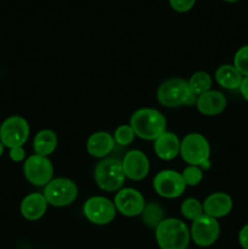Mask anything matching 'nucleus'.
Listing matches in <instances>:
<instances>
[{"label": "nucleus", "mask_w": 248, "mask_h": 249, "mask_svg": "<svg viewBox=\"0 0 248 249\" xmlns=\"http://www.w3.org/2000/svg\"><path fill=\"white\" fill-rule=\"evenodd\" d=\"M180 143L181 140L177 134L172 131H164L153 141V151L156 156L163 160H172L180 155Z\"/></svg>", "instance_id": "obj_16"}, {"label": "nucleus", "mask_w": 248, "mask_h": 249, "mask_svg": "<svg viewBox=\"0 0 248 249\" xmlns=\"http://www.w3.org/2000/svg\"><path fill=\"white\" fill-rule=\"evenodd\" d=\"M4 150H5L4 145H2V143H1V141H0V158H1L2 153H4Z\"/></svg>", "instance_id": "obj_31"}, {"label": "nucleus", "mask_w": 248, "mask_h": 249, "mask_svg": "<svg viewBox=\"0 0 248 249\" xmlns=\"http://www.w3.org/2000/svg\"><path fill=\"white\" fill-rule=\"evenodd\" d=\"M198 97L191 94L187 80L182 78H170L163 82L157 89V100L162 106L173 107L196 105Z\"/></svg>", "instance_id": "obj_3"}, {"label": "nucleus", "mask_w": 248, "mask_h": 249, "mask_svg": "<svg viewBox=\"0 0 248 249\" xmlns=\"http://www.w3.org/2000/svg\"><path fill=\"white\" fill-rule=\"evenodd\" d=\"M220 235V224L216 219L203 215L192 221L190 226V236L192 242L198 247H211L218 241Z\"/></svg>", "instance_id": "obj_11"}, {"label": "nucleus", "mask_w": 248, "mask_h": 249, "mask_svg": "<svg viewBox=\"0 0 248 249\" xmlns=\"http://www.w3.org/2000/svg\"><path fill=\"white\" fill-rule=\"evenodd\" d=\"M113 203L117 213H121L122 215L128 218L141 215L146 206L145 198L141 192L133 187H122L119 191H117Z\"/></svg>", "instance_id": "obj_12"}, {"label": "nucleus", "mask_w": 248, "mask_h": 249, "mask_svg": "<svg viewBox=\"0 0 248 249\" xmlns=\"http://www.w3.org/2000/svg\"><path fill=\"white\" fill-rule=\"evenodd\" d=\"M163 215H164V211L158 203H146L141 213L143 224L151 229H156L162 223Z\"/></svg>", "instance_id": "obj_22"}, {"label": "nucleus", "mask_w": 248, "mask_h": 249, "mask_svg": "<svg viewBox=\"0 0 248 249\" xmlns=\"http://www.w3.org/2000/svg\"><path fill=\"white\" fill-rule=\"evenodd\" d=\"M113 139L117 145L129 146L135 139V133L129 124H123L114 130Z\"/></svg>", "instance_id": "obj_24"}, {"label": "nucleus", "mask_w": 248, "mask_h": 249, "mask_svg": "<svg viewBox=\"0 0 248 249\" xmlns=\"http://www.w3.org/2000/svg\"><path fill=\"white\" fill-rule=\"evenodd\" d=\"M129 125L133 128L135 136L146 141H155L167 131V119L155 108H140L130 117Z\"/></svg>", "instance_id": "obj_1"}, {"label": "nucleus", "mask_w": 248, "mask_h": 249, "mask_svg": "<svg viewBox=\"0 0 248 249\" xmlns=\"http://www.w3.org/2000/svg\"><path fill=\"white\" fill-rule=\"evenodd\" d=\"M238 242L243 249H248V224L242 226L238 232Z\"/></svg>", "instance_id": "obj_29"}, {"label": "nucleus", "mask_w": 248, "mask_h": 249, "mask_svg": "<svg viewBox=\"0 0 248 249\" xmlns=\"http://www.w3.org/2000/svg\"><path fill=\"white\" fill-rule=\"evenodd\" d=\"M48 202L40 192H32L27 195L21 203V214L26 220L36 221L45 215L48 211Z\"/></svg>", "instance_id": "obj_17"}, {"label": "nucleus", "mask_w": 248, "mask_h": 249, "mask_svg": "<svg viewBox=\"0 0 248 249\" xmlns=\"http://www.w3.org/2000/svg\"><path fill=\"white\" fill-rule=\"evenodd\" d=\"M186 187L181 173H177L175 170H162V172H158L153 178V189L156 194L163 198H177L184 194Z\"/></svg>", "instance_id": "obj_10"}, {"label": "nucleus", "mask_w": 248, "mask_h": 249, "mask_svg": "<svg viewBox=\"0 0 248 249\" xmlns=\"http://www.w3.org/2000/svg\"><path fill=\"white\" fill-rule=\"evenodd\" d=\"M29 123L22 116H11L0 125V141L6 148L23 146L29 138Z\"/></svg>", "instance_id": "obj_7"}, {"label": "nucleus", "mask_w": 248, "mask_h": 249, "mask_svg": "<svg viewBox=\"0 0 248 249\" xmlns=\"http://www.w3.org/2000/svg\"><path fill=\"white\" fill-rule=\"evenodd\" d=\"M96 185L107 192L119 191L125 181L122 160L117 157H105L96 164L94 170Z\"/></svg>", "instance_id": "obj_5"}, {"label": "nucleus", "mask_w": 248, "mask_h": 249, "mask_svg": "<svg viewBox=\"0 0 248 249\" xmlns=\"http://www.w3.org/2000/svg\"><path fill=\"white\" fill-rule=\"evenodd\" d=\"M182 216L190 221H195L198 218H201L204 214L203 212V204L198 201L197 198H187L182 202L181 207H180Z\"/></svg>", "instance_id": "obj_23"}, {"label": "nucleus", "mask_w": 248, "mask_h": 249, "mask_svg": "<svg viewBox=\"0 0 248 249\" xmlns=\"http://www.w3.org/2000/svg\"><path fill=\"white\" fill-rule=\"evenodd\" d=\"M124 174L133 181L143 180L150 173V160L145 152L140 150H131L125 153L122 160Z\"/></svg>", "instance_id": "obj_13"}, {"label": "nucleus", "mask_w": 248, "mask_h": 249, "mask_svg": "<svg viewBox=\"0 0 248 249\" xmlns=\"http://www.w3.org/2000/svg\"><path fill=\"white\" fill-rule=\"evenodd\" d=\"M23 174L27 181L33 186H46L53 180V163L48 157L34 153L24 160Z\"/></svg>", "instance_id": "obj_8"}, {"label": "nucleus", "mask_w": 248, "mask_h": 249, "mask_svg": "<svg viewBox=\"0 0 248 249\" xmlns=\"http://www.w3.org/2000/svg\"><path fill=\"white\" fill-rule=\"evenodd\" d=\"M180 156L189 165H196L202 169L211 168V145L206 136L199 133H190L180 143Z\"/></svg>", "instance_id": "obj_4"}, {"label": "nucleus", "mask_w": 248, "mask_h": 249, "mask_svg": "<svg viewBox=\"0 0 248 249\" xmlns=\"http://www.w3.org/2000/svg\"><path fill=\"white\" fill-rule=\"evenodd\" d=\"M187 84H189V89L191 91V94H194L195 96H201L204 92L212 90V77L207 72H196L190 77V79L187 80Z\"/></svg>", "instance_id": "obj_21"}, {"label": "nucleus", "mask_w": 248, "mask_h": 249, "mask_svg": "<svg viewBox=\"0 0 248 249\" xmlns=\"http://www.w3.org/2000/svg\"><path fill=\"white\" fill-rule=\"evenodd\" d=\"M202 204L204 214L216 220L229 215L233 207L232 198L225 192H214L209 195Z\"/></svg>", "instance_id": "obj_14"}, {"label": "nucleus", "mask_w": 248, "mask_h": 249, "mask_svg": "<svg viewBox=\"0 0 248 249\" xmlns=\"http://www.w3.org/2000/svg\"><path fill=\"white\" fill-rule=\"evenodd\" d=\"M83 214L90 223L95 225H107L112 223L117 215L114 203L102 196H94L87 199L83 206Z\"/></svg>", "instance_id": "obj_9"}, {"label": "nucleus", "mask_w": 248, "mask_h": 249, "mask_svg": "<svg viewBox=\"0 0 248 249\" xmlns=\"http://www.w3.org/2000/svg\"><path fill=\"white\" fill-rule=\"evenodd\" d=\"M215 79L216 83L224 89L236 90L240 89L243 75L236 70L233 65H221L215 71Z\"/></svg>", "instance_id": "obj_20"}, {"label": "nucleus", "mask_w": 248, "mask_h": 249, "mask_svg": "<svg viewBox=\"0 0 248 249\" xmlns=\"http://www.w3.org/2000/svg\"><path fill=\"white\" fill-rule=\"evenodd\" d=\"M196 4V0H169V5L177 12H187Z\"/></svg>", "instance_id": "obj_27"}, {"label": "nucleus", "mask_w": 248, "mask_h": 249, "mask_svg": "<svg viewBox=\"0 0 248 249\" xmlns=\"http://www.w3.org/2000/svg\"><path fill=\"white\" fill-rule=\"evenodd\" d=\"M186 186H197L203 180V169L196 165H187L181 173Z\"/></svg>", "instance_id": "obj_25"}, {"label": "nucleus", "mask_w": 248, "mask_h": 249, "mask_svg": "<svg viewBox=\"0 0 248 249\" xmlns=\"http://www.w3.org/2000/svg\"><path fill=\"white\" fill-rule=\"evenodd\" d=\"M224 1H226V2H236V1H238V0H224Z\"/></svg>", "instance_id": "obj_32"}, {"label": "nucleus", "mask_w": 248, "mask_h": 249, "mask_svg": "<svg viewBox=\"0 0 248 249\" xmlns=\"http://www.w3.org/2000/svg\"><path fill=\"white\" fill-rule=\"evenodd\" d=\"M233 66L243 75L248 77V45H243L236 51L233 57Z\"/></svg>", "instance_id": "obj_26"}, {"label": "nucleus", "mask_w": 248, "mask_h": 249, "mask_svg": "<svg viewBox=\"0 0 248 249\" xmlns=\"http://www.w3.org/2000/svg\"><path fill=\"white\" fill-rule=\"evenodd\" d=\"M155 238L160 249H187L191 236L190 228L180 219H163L155 229Z\"/></svg>", "instance_id": "obj_2"}, {"label": "nucleus", "mask_w": 248, "mask_h": 249, "mask_svg": "<svg viewBox=\"0 0 248 249\" xmlns=\"http://www.w3.org/2000/svg\"><path fill=\"white\" fill-rule=\"evenodd\" d=\"M240 91L243 99L248 102V77H243L242 83H241L240 87Z\"/></svg>", "instance_id": "obj_30"}, {"label": "nucleus", "mask_w": 248, "mask_h": 249, "mask_svg": "<svg viewBox=\"0 0 248 249\" xmlns=\"http://www.w3.org/2000/svg\"><path fill=\"white\" fill-rule=\"evenodd\" d=\"M113 249H117V248H113Z\"/></svg>", "instance_id": "obj_33"}, {"label": "nucleus", "mask_w": 248, "mask_h": 249, "mask_svg": "<svg viewBox=\"0 0 248 249\" xmlns=\"http://www.w3.org/2000/svg\"><path fill=\"white\" fill-rule=\"evenodd\" d=\"M9 157L10 160L15 163H19L22 162V160H26V151H24L23 146L10 148Z\"/></svg>", "instance_id": "obj_28"}, {"label": "nucleus", "mask_w": 248, "mask_h": 249, "mask_svg": "<svg viewBox=\"0 0 248 249\" xmlns=\"http://www.w3.org/2000/svg\"><path fill=\"white\" fill-rule=\"evenodd\" d=\"M44 197L49 206L56 208L71 206L78 197V186L73 180L66 178L53 179L44 186Z\"/></svg>", "instance_id": "obj_6"}, {"label": "nucleus", "mask_w": 248, "mask_h": 249, "mask_svg": "<svg viewBox=\"0 0 248 249\" xmlns=\"http://www.w3.org/2000/svg\"><path fill=\"white\" fill-rule=\"evenodd\" d=\"M58 145V138L57 134L50 129H44L40 130L33 140V150L35 155L44 156L48 157L49 155L55 152Z\"/></svg>", "instance_id": "obj_19"}, {"label": "nucleus", "mask_w": 248, "mask_h": 249, "mask_svg": "<svg viewBox=\"0 0 248 249\" xmlns=\"http://www.w3.org/2000/svg\"><path fill=\"white\" fill-rule=\"evenodd\" d=\"M114 139L107 131H96L87 141V151L91 157L105 158L113 151Z\"/></svg>", "instance_id": "obj_18"}, {"label": "nucleus", "mask_w": 248, "mask_h": 249, "mask_svg": "<svg viewBox=\"0 0 248 249\" xmlns=\"http://www.w3.org/2000/svg\"><path fill=\"white\" fill-rule=\"evenodd\" d=\"M226 105H228V101H226L225 95L218 90H209L204 92L201 96H198L196 102V107L199 113L208 117L223 113L226 108Z\"/></svg>", "instance_id": "obj_15"}]
</instances>
